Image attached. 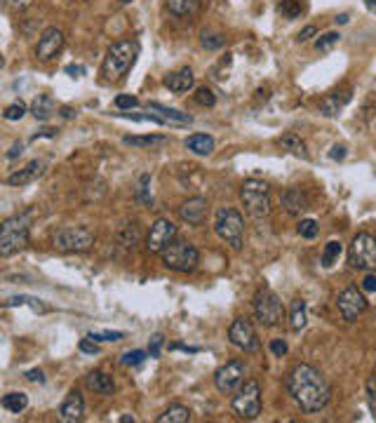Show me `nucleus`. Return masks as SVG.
<instances>
[{
    "mask_svg": "<svg viewBox=\"0 0 376 423\" xmlns=\"http://www.w3.org/2000/svg\"><path fill=\"white\" fill-rule=\"evenodd\" d=\"M287 391L306 414H315V411L325 409L331 398L327 378L320 374L313 365H296L287 374Z\"/></svg>",
    "mask_w": 376,
    "mask_h": 423,
    "instance_id": "f257e3e1",
    "label": "nucleus"
},
{
    "mask_svg": "<svg viewBox=\"0 0 376 423\" xmlns=\"http://www.w3.org/2000/svg\"><path fill=\"white\" fill-rule=\"evenodd\" d=\"M137 57H139V43L137 40H118L108 47L106 57H104V75L106 80H120L130 73V69L134 66Z\"/></svg>",
    "mask_w": 376,
    "mask_h": 423,
    "instance_id": "f03ea898",
    "label": "nucleus"
},
{
    "mask_svg": "<svg viewBox=\"0 0 376 423\" xmlns=\"http://www.w3.org/2000/svg\"><path fill=\"white\" fill-rule=\"evenodd\" d=\"M31 217L29 214H14L0 223V256H12L29 245Z\"/></svg>",
    "mask_w": 376,
    "mask_h": 423,
    "instance_id": "7ed1b4c3",
    "label": "nucleus"
},
{
    "mask_svg": "<svg viewBox=\"0 0 376 423\" xmlns=\"http://www.w3.org/2000/svg\"><path fill=\"white\" fill-rule=\"evenodd\" d=\"M160 256H163L165 266L176 273H193L198 268V263H200V252L188 240H172L160 252Z\"/></svg>",
    "mask_w": 376,
    "mask_h": 423,
    "instance_id": "20e7f679",
    "label": "nucleus"
},
{
    "mask_svg": "<svg viewBox=\"0 0 376 423\" xmlns=\"http://www.w3.org/2000/svg\"><path fill=\"white\" fill-rule=\"evenodd\" d=\"M214 230L226 245H231L233 250H242L245 243V219L235 207H224L214 217Z\"/></svg>",
    "mask_w": 376,
    "mask_h": 423,
    "instance_id": "39448f33",
    "label": "nucleus"
},
{
    "mask_svg": "<svg viewBox=\"0 0 376 423\" xmlns=\"http://www.w3.org/2000/svg\"><path fill=\"white\" fill-rule=\"evenodd\" d=\"M240 200L254 219H263L270 214V189L261 179H247L240 189Z\"/></svg>",
    "mask_w": 376,
    "mask_h": 423,
    "instance_id": "423d86ee",
    "label": "nucleus"
},
{
    "mask_svg": "<svg viewBox=\"0 0 376 423\" xmlns=\"http://www.w3.org/2000/svg\"><path fill=\"white\" fill-rule=\"evenodd\" d=\"M348 263L357 271H376V238L372 233H357L348 247Z\"/></svg>",
    "mask_w": 376,
    "mask_h": 423,
    "instance_id": "0eeeda50",
    "label": "nucleus"
},
{
    "mask_svg": "<svg viewBox=\"0 0 376 423\" xmlns=\"http://www.w3.org/2000/svg\"><path fill=\"white\" fill-rule=\"evenodd\" d=\"M254 315H257V320L263 327H278L285 320L287 311L278 294L270 292V289H261V292L254 296Z\"/></svg>",
    "mask_w": 376,
    "mask_h": 423,
    "instance_id": "6e6552de",
    "label": "nucleus"
},
{
    "mask_svg": "<svg viewBox=\"0 0 376 423\" xmlns=\"http://www.w3.org/2000/svg\"><path fill=\"white\" fill-rule=\"evenodd\" d=\"M52 245L59 252H87L94 245V233L82 226H64L54 230Z\"/></svg>",
    "mask_w": 376,
    "mask_h": 423,
    "instance_id": "1a4fd4ad",
    "label": "nucleus"
},
{
    "mask_svg": "<svg viewBox=\"0 0 376 423\" xmlns=\"http://www.w3.org/2000/svg\"><path fill=\"white\" fill-rule=\"evenodd\" d=\"M233 411L237 419L252 421L261 414V388L257 381H245L240 383V391L233 398Z\"/></svg>",
    "mask_w": 376,
    "mask_h": 423,
    "instance_id": "9d476101",
    "label": "nucleus"
},
{
    "mask_svg": "<svg viewBox=\"0 0 376 423\" xmlns=\"http://www.w3.org/2000/svg\"><path fill=\"white\" fill-rule=\"evenodd\" d=\"M228 341L235 346V348L245 350V353H257L261 348L259 343V337H257V329L247 317H235L228 327Z\"/></svg>",
    "mask_w": 376,
    "mask_h": 423,
    "instance_id": "9b49d317",
    "label": "nucleus"
},
{
    "mask_svg": "<svg viewBox=\"0 0 376 423\" xmlns=\"http://www.w3.org/2000/svg\"><path fill=\"white\" fill-rule=\"evenodd\" d=\"M245 381V362L240 360H231L224 367H219L217 374H214V386L219 393H233L240 383Z\"/></svg>",
    "mask_w": 376,
    "mask_h": 423,
    "instance_id": "f8f14e48",
    "label": "nucleus"
},
{
    "mask_svg": "<svg viewBox=\"0 0 376 423\" xmlns=\"http://www.w3.org/2000/svg\"><path fill=\"white\" fill-rule=\"evenodd\" d=\"M336 309H339L341 317L346 322H355L357 315H362L367 311V299H364V294L357 287H346L339 294V299H336Z\"/></svg>",
    "mask_w": 376,
    "mask_h": 423,
    "instance_id": "ddd939ff",
    "label": "nucleus"
},
{
    "mask_svg": "<svg viewBox=\"0 0 376 423\" xmlns=\"http://www.w3.org/2000/svg\"><path fill=\"white\" fill-rule=\"evenodd\" d=\"M172 240H176V226L169 219H158V221H153L146 235V250L153 252V254H160Z\"/></svg>",
    "mask_w": 376,
    "mask_h": 423,
    "instance_id": "4468645a",
    "label": "nucleus"
},
{
    "mask_svg": "<svg viewBox=\"0 0 376 423\" xmlns=\"http://www.w3.org/2000/svg\"><path fill=\"white\" fill-rule=\"evenodd\" d=\"M64 31L57 29V26H49V29L43 31L40 40H38L36 45V57L40 59V62H49V59H54L59 52L64 49Z\"/></svg>",
    "mask_w": 376,
    "mask_h": 423,
    "instance_id": "2eb2a0df",
    "label": "nucleus"
},
{
    "mask_svg": "<svg viewBox=\"0 0 376 423\" xmlns=\"http://www.w3.org/2000/svg\"><path fill=\"white\" fill-rule=\"evenodd\" d=\"M146 113L151 115V123L156 125H181V128L193 125V118L188 113H181L176 108H167L163 104H148Z\"/></svg>",
    "mask_w": 376,
    "mask_h": 423,
    "instance_id": "dca6fc26",
    "label": "nucleus"
},
{
    "mask_svg": "<svg viewBox=\"0 0 376 423\" xmlns=\"http://www.w3.org/2000/svg\"><path fill=\"white\" fill-rule=\"evenodd\" d=\"M209 212V202L204 197H188L184 205L179 207V217L184 219L188 226H202Z\"/></svg>",
    "mask_w": 376,
    "mask_h": 423,
    "instance_id": "f3484780",
    "label": "nucleus"
},
{
    "mask_svg": "<svg viewBox=\"0 0 376 423\" xmlns=\"http://www.w3.org/2000/svg\"><path fill=\"white\" fill-rule=\"evenodd\" d=\"M353 99V90L351 87H344V90H336L331 92V95H327L320 101V113L325 115V118H336L344 108L351 104Z\"/></svg>",
    "mask_w": 376,
    "mask_h": 423,
    "instance_id": "a211bd4d",
    "label": "nucleus"
},
{
    "mask_svg": "<svg viewBox=\"0 0 376 423\" xmlns=\"http://www.w3.org/2000/svg\"><path fill=\"white\" fill-rule=\"evenodd\" d=\"M82 414H85V400H82L80 391L73 388V391L66 395L62 407H59V419L64 423H78L82 419Z\"/></svg>",
    "mask_w": 376,
    "mask_h": 423,
    "instance_id": "6ab92c4d",
    "label": "nucleus"
},
{
    "mask_svg": "<svg viewBox=\"0 0 376 423\" xmlns=\"http://www.w3.org/2000/svg\"><path fill=\"white\" fill-rule=\"evenodd\" d=\"M43 172H45V162L43 160H31L26 167L16 169V172L10 174L8 184L10 186H26V184H33L38 177H43Z\"/></svg>",
    "mask_w": 376,
    "mask_h": 423,
    "instance_id": "aec40b11",
    "label": "nucleus"
},
{
    "mask_svg": "<svg viewBox=\"0 0 376 423\" xmlns=\"http://www.w3.org/2000/svg\"><path fill=\"white\" fill-rule=\"evenodd\" d=\"M163 85L167 87V90L179 92L181 95V92H188L193 85H196V75H193V71L186 66V69H179V71H174V73L165 75Z\"/></svg>",
    "mask_w": 376,
    "mask_h": 423,
    "instance_id": "412c9836",
    "label": "nucleus"
},
{
    "mask_svg": "<svg viewBox=\"0 0 376 423\" xmlns=\"http://www.w3.org/2000/svg\"><path fill=\"white\" fill-rule=\"evenodd\" d=\"M282 207H285L287 214H301L308 210V197L301 189H287L282 193Z\"/></svg>",
    "mask_w": 376,
    "mask_h": 423,
    "instance_id": "4be33fe9",
    "label": "nucleus"
},
{
    "mask_svg": "<svg viewBox=\"0 0 376 423\" xmlns=\"http://www.w3.org/2000/svg\"><path fill=\"white\" fill-rule=\"evenodd\" d=\"M87 388L99 395H108L115 391V383H113V376H108L106 372H92V374H87L85 378Z\"/></svg>",
    "mask_w": 376,
    "mask_h": 423,
    "instance_id": "5701e85b",
    "label": "nucleus"
},
{
    "mask_svg": "<svg viewBox=\"0 0 376 423\" xmlns=\"http://www.w3.org/2000/svg\"><path fill=\"white\" fill-rule=\"evenodd\" d=\"M214 146L217 144H214V139L209 134H191L186 139V148L196 153V156H212Z\"/></svg>",
    "mask_w": 376,
    "mask_h": 423,
    "instance_id": "b1692460",
    "label": "nucleus"
},
{
    "mask_svg": "<svg viewBox=\"0 0 376 423\" xmlns=\"http://www.w3.org/2000/svg\"><path fill=\"white\" fill-rule=\"evenodd\" d=\"M31 113L36 120H43V123H45V120L52 118V113H54V99L49 95H38L31 104Z\"/></svg>",
    "mask_w": 376,
    "mask_h": 423,
    "instance_id": "393cba45",
    "label": "nucleus"
},
{
    "mask_svg": "<svg viewBox=\"0 0 376 423\" xmlns=\"http://www.w3.org/2000/svg\"><path fill=\"white\" fill-rule=\"evenodd\" d=\"M290 327L292 332H301L306 327V301L303 299H294L290 309Z\"/></svg>",
    "mask_w": 376,
    "mask_h": 423,
    "instance_id": "a878e982",
    "label": "nucleus"
},
{
    "mask_svg": "<svg viewBox=\"0 0 376 423\" xmlns=\"http://www.w3.org/2000/svg\"><path fill=\"white\" fill-rule=\"evenodd\" d=\"M186 421H191V409L184 407V404H172V407L165 409L158 416V423H186Z\"/></svg>",
    "mask_w": 376,
    "mask_h": 423,
    "instance_id": "bb28decb",
    "label": "nucleus"
},
{
    "mask_svg": "<svg viewBox=\"0 0 376 423\" xmlns=\"http://www.w3.org/2000/svg\"><path fill=\"white\" fill-rule=\"evenodd\" d=\"M278 144H280L282 148H285V151H290V153H296V156L308 158L306 144H303V139L296 134V132H287V134H282L280 139H278Z\"/></svg>",
    "mask_w": 376,
    "mask_h": 423,
    "instance_id": "cd10ccee",
    "label": "nucleus"
},
{
    "mask_svg": "<svg viewBox=\"0 0 376 423\" xmlns=\"http://www.w3.org/2000/svg\"><path fill=\"white\" fill-rule=\"evenodd\" d=\"M118 240H120V245H123V247H137V245H139V240H141L139 226H137L134 221L120 226L118 228Z\"/></svg>",
    "mask_w": 376,
    "mask_h": 423,
    "instance_id": "c85d7f7f",
    "label": "nucleus"
},
{
    "mask_svg": "<svg viewBox=\"0 0 376 423\" xmlns=\"http://www.w3.org/2000/svg\"><path fill=\"white\" fill-rule=\"evenodd\" d=\"M127 146H137V148H153V146H165L167 144V136L160 134H146V136H125Z\"/></svg>",
    "mask_w": 376,
    "mask_h": 423,
    "instance_id": "c756f323",
    "label": "nucleus"
},
{
    "mask_svg": "<svg viewBox=\"0 0 376 423\" xmlns=\"http://www.w3.org/2000/svg\"><path fill=\"white\" fill-rule=\"evenodd\" d=\"M3 407L12 414H21L26 407H29V395L26 393H8L3 398Z\"/></svg>",
    "mask_w": 376,
    "mask_h": 423,
    "instance_id": "7c9ffc66",
    "label": "nucleus"
},
{
    "mask_svg": "<svg viewBox=\"0 0 376 423\" xmlns=\"http://www.w3.org/2000/svg\"><path fill=\"white\" fill-rule=\"evenodd\" d=\"M200 0H167V10L174 16H191L198 10Z\"/></svg>",
    "mask_w": 376,
    "mask_h": 423,
    "instance_id": "2f4dec72",
    "label": "nucleus"
},
{
    "mask_svg": "<svg viewBox=\"0 0 376 423\" xmlns=\"http://www.w3.org/2000/svg\"><path fill=\"white\" fill-rule=\"evenodd\" d=\"M0 306H3V309H14V306H31L33 311H40V313L47 311V306H43L40 299H36V296H12V299H8V301H0Z\"/></svg>",
    "mask_w": 376,
    "mask_h": 423,
    "instance_id": "473e14b6",
    "label": "nucleus"
},
{
    "mask_svg": "<svg viewBox=\"0 0 376 423\" xmlns=\"http://www.w3.org/2000/svg\"><path fill=\"white\" fill-rule=\"evenodd\" d=\"M341 252H344V245H341L339 240H329V243L325 245V250H322V266L325 268L334 266V263L339 261Z\"/></svg>",
    "mask_w": 376,
    "mask_h": 423,
    "instance_id": "72a5a7b5",
    "label": "nucleus"
},
{
    "mask_svg": "<svg viewBox=\"0 0 376 423\" xmlns=\"http://www.w3.org/2000/svg\"><path fill=\"white\" fill-rule=\"evenodd\" d=\"M278 12L282 16H287V19H296V16L303 12V8L298 0H282V3L278 5Z\"/></svg>",
    "mask_w": 376,
    "mask_h": 423,
    "instance_id": "f704fd0d",
    "label": "nucleus"
},
{
    "mask_svg": "<svg viewBox=\"0 0 376 423\" xmlns=\"http://www.w3.org/2000/svg\"><path fill=\"white\" fill-rule=\"evenodd\" d=\"M339 40H341L339 33H336V31H329V33H325V36H320L318 40H315V49H318V52H329V49L334 47Z\"/></svg>",
    "mask_w": 376,
    "mask_h": 423,
    "instance_id": "c9c22d12",
    "label": "nucleus"
},
{
    "mask_svg": "<svg viewBox=\"0 0 376 423\" xmlns=\"http://www.w3.org/2000/svg\"><path fill=\"white\" fill-rule=\"evenodd\" d=\"M298 235L306 240H313L315 235H318V221H315V219H301V223H298Z\"/></svg>",
    "mask_w": 376,
    "mask_h": 423,
    "instance_id": "e433bc0d",
    "label": "nucleus"
},
{
    "mask_svg": "<svg viewBox=\"0 0 376 423\" xmlns=\"http://www.w3.org/2000/svg\"><path fill=\"white\" fill-rule=\"evenodd\" d=\"M196 104L212 108L214 104H217V97H214V92L209 90V87H200V90H196Z\"/></svg>",
    "mask_w": 376,
    "mask_h": 423,
    "instance_id": "4c0bfd02",
    "label": "nucleus"
},
{
    "mask_svg": "<svg viewBox=\"0 0 376 423\" xmlns=\"http://www.w3.org/2000/svg\"><path fill=\"white\" fill-rule=\"evenodd\" d=\"M148 184H151V177H148V174H143V177L139 179V189H137V197H139V200L143 202V205H151L153 202V197H151V193H148Z\"/></svg>",
    "mask_w": 376,
    "mask_h": 423,
    "instance_id": "58836bf2",
    "label": "nucleus"
},
{
    "mask_svg": "<svg viewBox=\"0 0 376 423\" xmlns=\"http://www.w3.org/2000/svg\"><path fill=\"white\" fill-rule=\"evenodd\" d=\"M5 118L8 120H21L26 115V104L24 101H14V104H10L8 108H5Z\"/></svg>",
    "mask_w": 376,
    "mask_h": 423,
    "instance_id": "ea45409f",
    "label": "nucleus"
},
{
    "mask_svg": "<svg viewBox=\"0 0 376 423\" xmlns=\"http://www.w3.org/2000/svg\"><path fill=\"white\" fill-rule=\"evenodd\" d=\"M94 341H120V339H125L123 332H90L87 334Z\"/></svg>",
    "mask_w": 376,
    "mask_h": 423,
    "instance_id": "a19ab883",
    "label": "nucleus"
},
{
    "mask_svg": "<svg viewBox=\"0 0 376 423\" xmlns=\"http://www.w3.org/2000/svg\"><path fill=\"white\" fill-rule=\"evenodd\" d=\"M139 106V99L132 97V95H120L115 97V108H120V111H125V108H137Z\"/></svg>",
    "mask_w": 376,
    "mask_h": 423,
    "instance_id": "79ce46f5",
    "label": "nucleus"
},
{
    "mask_svg": "<svg viewBox=\"0 0 376 423\" xmlns=\"http://www.w3.org/2000/svg\"><path fill=\"white\" fill-rule=\"evenodd\" d=\"M143 360H146V353H143V350H132V353L123 355V365L125 367H137V365H141Z\"/></svg>",
    "mask_w": 376,
    "mask_h": 423,
    "instance_id": "37998d69",
    "label": "nucleus"
},
{
    "mask_svg": "<svg viewBox=\"0 0 376 423\" xmlns=\"http://www.w3.org/2000/svg\"><path fill=\"white\" fill-rule=\"evenodd\" d=\"M367 402H369V409L376 414V374L367 378Z\"/></svg>",
    "mask_w": 376,
    "mask_h": 423,
    "instance_id": "c03bdc74",
    "label": "nucleus"
},
{
    "mask_svg": "<svg viewBox=\"0 0 376 423\" xmlns=\"http://www.w3.org/2000/svg\"><path fill=\"white\" fill-rule=\"evenodd\" d=\"M163 343H165L163 334H156V337H151V343H148V353H151V358H158L160 348H163Z\"/></svg>",
    "mask_w": 376,
    "mask_h": 423,
    "instance_id": "a18cd8bd",
    "label": "nucleus"
},
{
    "mask_svg": "<svg viewBox=\"0 0 376 423\" xmlns=\"http://www.w3.org/2000/svg\"><path fill=\"white\" fill-rule=\"evenodd\" d=\"M202 45L207 47V49H217V47L224 45V36H207V33H204V36H202Z\"/></svg>",
    "mask_w": 376,
    "mask_h": 423,
    "instance_id": "49530a36",
    "label": "nucleus"
},
{
    "mask_svg": "<svg viewBox=\"0 0 376 423\" xmlns=\"http://www.w3.org/2000/svg\"><path fill=\"white\" fill-rule=\"evenodd\" d=\"M78 348L82 350V353H90V355L99 353V346H97V341H94V339H90V337L80 339V346H78Z\"/></svg>",
    "mask_w": 376,
    "mask_h": 423,
    "instance_id": "de8ad7c7",
    "label": "nucleus"
},
{
    "mask_svg": "<svg viewBox=\"0 0 376 423\" xmlns=\"http://www.w3.org/2000/svg\"><path fill=\"white\" fill-rule=\"evenodd\" d=\"M8 3L10 10H14V12H24V10H29L33 5V0H5Z\"/></svg>",
    "mask_w": 376,
    "mask_h": 423,
    "instance_id": "09e8293b",
    "label": "nucleus"
},
{
    "mask_svg": "<svg viewBox=\"0 0 376 423\" xmlns=\"http://www.w3.org/2000/svg\"><path fill=\"white\" fill-rule=\"evenodd\" d=\"M270 350H273L275 358H282V355H287V343L282 341V339H275V341H270Z\"/></svg>",
    "mask_w": 376,
    "mask_h": 423,
    "instance_id": "8fccbe9b",
    "label": "nucleus"
},
{
    "mask_svg": "<svg viewBox=\"0 0 376 423\" xmlns=\"http://www.w3.org/2000/svg\"><path fill=\"white\" fill-rule=\"evenodd\" d=\"M329 158L331 160H344L346 158V146H331V151H329Z\"/></svg>",
    "mask_w": 376,
    "mask_h": 423,
    "instance_id": "3c124183",
    "label": "nucleus"
},
{
    "mask_svg": "<svg viewBox=\"0 0 376 423\" xmlns=\"http://www.w3.org/2000/svg\"><path fill=\"white\" fill-rule=\"evenodd\" d=\"M66 73H69L71 78H82V73H85V66L71 64V66H66Z\"/></svg>",
    "mask_w": 376,
    "mask_h": 423,
    "instance_id": "603ef678",
    "label": "nucleus"
},
{
    "mask_svg": "<svg viewBox=\"0 0 376 423\" xmlns=\"http://www.w3.org/2000/svg\"><path fill=\"white\" fill-rule=\"evenodd\" d=\"M362 292H376V276H367L362 280Z\"/></svg>",
    "mask_w": 376,
    "mask_h": 423,
    "instance_id": "864d4df0",
    "label": "nucleus"
},
{
    "mask_svg": "<svg viewBox=\"0 0 376 423\" xmlns=\"http://www.w3.org/2000/svg\"><path fill=\"white\" fill-rule=\"evenodd\" d=\"M313 36H315V26H306V29H303V31L296 36V40H298V43H306V40H311Z\"/></svg>",
    "mask_w": 376,
    "mask_h": 423,
    "instance_id": "5fc2aeb1",
    "label": "nucleus"
},
{
    "mask_svg": "<svg viewBox=\"0 0 376 423\" xmlns=\"http://www.w3.org/2000/svg\"><path fill=\"white\" fill-rule=\"evenodd\" d=\"M26 378H29V381H38V383L45 381V376H43V372H40V370H31V372H26Z\"/></svg>",
    "mask_w": 376,
    "mask_h": 423,
    "instance_id": "6e6d98bb",
    "label": "nucleus"
},
{
    "mask_svg": "<svg viewBox=\"0 0 376 423\" xmlns=\"http://www.w3.org/2000/svg\"><path fill=\"white\" fill-rule=\"evenodd\" d=\"M21 151H24V144H21V141H16V144H12V148H10V151H8V158L21 156Z\"/></svg>",
    "mask_w": 376,
    "mask_h": 423,
    "instance_id": "4d7b16f0",
    "label": "nucleus"
},
{
    "mask_svg": "<svg viewBox=\"0 0 376 423\" xmlns=\"http://www.w3.org/2000/svg\"><path fill=\"white\" fill-rule=\"evenodd\" d=\"M169 350H184V353H198L200 348H193V346H181V343H174L169 346Z\"/></svg>",
    "mask_w": 376,
    "mask_h": 423,
    "instance_id": "13d9d810",
    "label": "nucleus"
},
{
    "mask_svg": "<svg viewBox=\"0 0 376 423\" xmlns=\"http://www.w3.org/2000/svg\"><path fill=\"white\" fill-rule=\"evenodd\" d=\"M364 5H367L369 12H376V0H364Z\"/></svg>",
    "mask_w": 376,
    "mask_h": 423,
    "instance_id": "bf43d9fd",
    "label": "nucleus"
},
{
    "mask_svg": "<svg viewBox=\"0 0 376 423\" xmlns=\"http://www.w3.org/2000/svg\"><path fill=\"white\" fill-rule=\"evenodd\" d=\"M62 115H64V118H73V108L64 106V108H62Z\"/></svg>",
    "mask_w": 376,
    "mask_h": 423,
    "instance_id": "052dcab7",
    "label": "nucleus"
},
{
    "mask_svg": "<svg viewBox=\"0 0 376 423\" xmlns=\"http://www.w3.org/2000/svg\"><path fill=\"white\" fill-rule=\"evenodd\" d=\"M336 24H348V14H339V16H336Z\"/></svg>",
    "mask_w": 376,
    "mask_h": 423,
    "instance_id": "680f3d73",
    "label": "nucleus"
},
{
    "mask_svg": "<svg viewBox=\"0 0 376 423\" xmlns=\"http://www.w3.org/2000/svg\"><path fill=\"white\" fill-rule=\"evenodd\" d=\"M120 423H134V416H120Z\"/></svg>",
    "mask_w": 376,
    "mask_h": 423,
    "instance_id": "e2e57ef3",
    "label": "nucleus"
},
{
    "mask_svg": "<svg viewBox=\"0 0 376 423\" xmlns=\"http://www.w3.org/2000/svg\"><path fill=\"white\" fill-rule=\"evenodd\" d=\"M3 64H5V62H3V54H0V69H3Z\"/></svg>",
    "mask_w": 376,
    "mask_h": 423,
    "instance_id": "0e129e2a",
    "label": "nucleus"
},
{
    "mask_svg": "<svg viewBox=\"0 0 376 423\" xmlns=\"http://www.w3.org/2000/svg\"><path fill=\"white\" fill-rule=\"evenodd\" d=\"M120 3H130V0H120Z\"/></svg>",
    "mask_w": 376,
    "mask_h": 423,
    "instance_id": "69168bd1",
    "label": "nucleus"
}]
</instances>
